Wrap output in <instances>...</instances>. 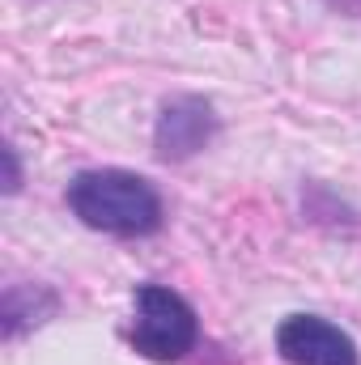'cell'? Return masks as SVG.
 Instances as JSON below:
<instances>
[{
  "mask_svg": "<svg viewBox=\"0 0 361 365\" xmlns=\"http://www.w3.org/2000/svg\"><path fill=\"white\" fill-rule=\"evenodd\" d=\"M68 208L81 225L111 238H149L162 230V195L145 175L102 166L68 182Z\"/></svg>",
  "mask_w": 361,
  "mask_h": 365,
  "instance_id": "6da1fadb",
  "label": "cell"
},
{
  "mask_svg": "<svg viewBox=\"0 0 361 365\" xmlns=\"http://www.w3.org/2000/svg\"><path fill=\"white\" fill-rule=\"evenodd\" d=\"M195 340H200V319L183 293H175L171 284H136L128 344L145 361L175 365L195 349Z\"/></svg>",
  "mask_w": 361,
  "mask_h": 365,
  "instance_id": "7a4b0ae2",
  "label": "cell"
},
{
  "mask_svg": "<svg viewBox=\"0 0 361 365\" xmlns=\"http://www.w3.org/2000/svg\"><path fill=\"white\" fill-rule=\"evenodd\" d=\"M221 119L213 110L208 98L200 93H175L162 102L158 110V123H153V153L158 162L166 166H179V162H191L195 153H204L217 136Z\"/></svg>",
  "mask_w": 361,
  "mask_h": 365,
  "instance_id": "3957f363",
  "label": "cell"
},
{
  "mask_svg": "<svg viewBox=\"0 0 361 365\" xmlns=\"http://www.w3.org/2000/svg\"><path fill=\"white\" fill-rule=\"evenodd\" d=\"M276 353L289 365H361L353 336L319 314H289L276 327Z\"/></svg>",
  "mask_w": 361,
  "mask_h": 365,
  "instance_id": "277c9868",
  "label": "cell"
},
{
  "mask_svg": "<svg viewBox=\"0 0 361 365\" xmlns=\"http://www.w3.org/2000/svg\"><path fill=\"white\" fill-rule=\"evenodd\" d=\"M56 310H60V297L47 284H9L4 297H0V336L13 344L30 327L47 323Z\"/></svg>",
  "mask_w": 361,
  "mask_h": 365,
  "instance_id": "5b68a950",
  "label": "cell"
},
{
  "mask_svg": "<svg viewBox=\"0 0 361 365\" xmlns=\"http://www.w3.org/2000/svg\"><path fill=\"white\" fill-rule=\"evenodd\" d=\"M0 158H4V195H17V191H21V162H17V149L4 145Z\"/></svg>",
  "mask_w": 361,
  "mask_h": 365,
  "instance_id": "8992f818",
  "label": "cell"
},
{
  "mask_svg": "<svg viewBox=\"0 0 361 365\" xmlns=\"http://www.w3.org/2000/svg\"><path fill=\"white\" fill-rule=\"evenodd\" d=\"M332 9H340V13H353V17H361V0H327Z\"/></svg>",
  "mask_w": 361,
  "mask_h": 365,
  "instance_id": "52a82bcc",
  "label": "cell"
}]
</instances>
